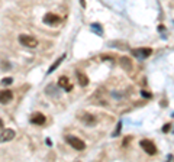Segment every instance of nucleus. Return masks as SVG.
<instances>
[{
    "mask_svg": "<svg viewBox=\"0 0 174 162\" xmlns=\"http://www.w3.org/2000/svg\"><path fill=\"white\" fill-rule=\"evenodd\" d=\"M65 142L73 148V149L75 150H84L86 149V143L81 141L80 137H77V136H73V135H67L65 136Z\"/></svg>",
    "mask_w": 174,
    "mask_h": 162,
    "instance_id": "f257e3e1",
    "label": "nucleus"
},
{
    "mask_svg": "<svg viewBox=\"0 0 174 162\" xmlns=\"http://www.w3.org/2000/svg\"><path fill=\"white\" fill-rule=\"evenodd\" d=\"M19 42L20 45L26 46V48H36L38 46V39H35L31 35H25V33L19 36Z\"/></svg>",
    "mask_w": 174,
    "mask_h": 162,
    "instance_id": "f03ea898",
    "label": "nucleus"
},
{
    "mask_svg": "<svg viewBox=\"0 0 174 162\" xmlns=\"http://www.w3.org/2000/svg\"><path fill=\"white\" fill-rule=\"evenodd\" d=\"M141 148L145 150V154H148V155H155L157 154V146H155V143L152 142V141H148V139H142L139 142Z\"/></svg>",
    "mask_w": 174,
    "mask_h": 162,
    "instance_id": "7ed1b4c3",
    "label": "nucleus"
},
{
    "mask_svg": "<svg viewBox=\"0 0 174 162\" xmlns=\"http://www.w3.org/2000/svg\"><path fill=\"white\" fill-rule=\"evenodd\" d=\"M42 22L48 26H57L61 23V18L58 15H55V13H47V15L44 16Z\"/></svg>",
    "mask_w": 174,
    "mask_h": 162,
    "instance_id": "20e7f679",
    "label": "nucleus"
},
{
    "mask_svg": "<svg viewBox=\"0 0 174 162\" xmlns=\"http://www.w3.org/2000/svg\"><path fill=\"white\" fill-rule=\"evenodd\" d=\"M152 49L151 48H139V49H132V55L139 59H145L148 57H151Z\"/></svg>",
    "mask_w": 174,
    "mask_h": 162,
    "instance_id": "39448f33",
    "label": "nucleus"
},
{
    "mask_svg": "<svg viewBox=\"0 0 174 162\" xmlns=\"http://www.w3.org/2000/svg\"><path fill=\"white\" fill-rule=\"evenodd\" d=\"M29 122L32 124H36V126H42V124L47 122V117H45V114H42V113H39V111H35V113H32V116H31V119H29Z\"/></svg>",
    "mask_w": 174,
    "mask_h": 162,
    "instance_id": "423d86ee",
    "label": "nucleus"
},
{
    "mask_svg": "<svg viewBox=\"0 0 174 162\" xmlns=\"http://www.w3.org/2000/svg\"><path fill=\"white\" fill-rule=\"evenodd\" d=\"M13 100V91L12 90H2L0 91V103L9 104Z\"/></svg>",
    "mask_w": 174,
    "mask_h": 162,
    "instance_id": "0eeeda50",
    "label": "nucleus"
},
{
    "mask_svg": "<svg viewBox=\"0 0 174 162\" xmlns=\"http://www.w3.org/2000/svg\"><path fill=\"white\" fill-rule=\"evenodd\" d=\"M80 119H81V122H83L84 124H87V126H94L96 122H97V120H96V117H94L93 114H90V113H84Z\"/></svg>",
    "mask_w": 174,
    "mask_h": 162,
    "instance_id": "6e6552de",
    "label": "nucleus"
},
{
    "mask_svg": "<svg viewBox=\"0 0 174 162\" xmlns=\"http://www.w3.org/2000/svg\"><path fill=\"white\" fill-rule=\"evenodd\" d=\"M16 136V133H15V130L12 129H6L2 135H0V142H9V141H12L13 137Z\"/></svg>",
    "mask_w": 174,
    "mask_h": 162,
    "instance_id": "1a4fd4ad",
    "label": "nucleus"
},
{
    "mask_svg": "<svg viewBox=\"0 0 174 162\" xmlns=\"http://www.w3.org/2000/svg\"><path fill=\"white\" fill-rule=\"evenodd\" d=\"M58 85H60V87H62V88H65L67 91H71V88H73V87H71V84L68 83V78L65 77V75H61V77L58 78Z\"/></svg>",
    "mask_w": 174,
    "mask_h": 162,
    "instance_id": "9d476101",
    "label": "nucleus"
},
{
    "mask_svg": "<svg viewBox=\"0 0 174 162\" xmlns=\"http://www.w3.org/2000/svg\"><path fill=\"white\" fill-rule=\"evenodd\" d=\"M121 65H122V68H125V71H131V68H132V61H131L129 57H122Z\"/></svg>",
    "mask_w": 174,
    "mask_h": 162,
    "instance_id": "9b49d317",
    "label": "nucleus"
},
{
    "mask_svg": "<svg viewBox=\"0 0 174 162\" xmlns=\"http://www.w3.org/2000/svg\"><path fill=\"white\" fill-rule=\"evenodd\" d=\"M77 78H79V84L81 85V87H86L87 84H89V77H87L84 72H77Z\"/></svg>",
    "mask_w": 174,
    "mask_h": 162,
    "instance_id": "f8f14e48",
    "label": "nucleus"
},
{
    "mask_svg": "<svg viewBox=\"0 0 174 162\" xmlns=\"http://www.w3.org/2000/svg\"><path fill=\"white\" fill-rule=\"evenodd\" d=\"M64 59H65V54H62V55H61L60 58H58V59H57V61H55V62H54L52 65H51V68L48 70V74H51V72H52V71H55V70H57V67H58V65H60L61 62L64 61Z\"/></svg>",
    "mask_w": 174,
    "mask_h": 162,
    "instance_id": "ddd939ff",
    "label": "nucleus"
},
{
    "mask_svg": "<svg viewBox=\"0 0 174 162\" xmlns=\"http://www.w3.org/2000/svg\"><path fill=\"white\" fill-rule=\"evenodd\" d=\"M12 83H13V78H10V77L3 78V80H2V84L3 85H9V84H12Z\"/></svg>",
    "mask_w": 174,
    "mask_h": 162,
    "instance_id": "4468645a",
    "label": "nucleus"
},
{
    "mask_svg": "<svg viewBox=\"0 0 174 162\" xmlns=\"http://www.w3.org/2000/svg\"><path fill=\"white\" fill-rule=\"evenodd\" d=\"M171 126H173L171 123L164 124V127H162V132H166V133H167V132H170V130H171Z\"/></svg>",
    "mask_w": 174,
    "mask_h": 162,
    "instance_id": "2eb2a0df",
    "label": "nucleus"
},
{
    "mask_svg": "<svg viewBox=\"0 0 174 162\" xmlns=\"http://www.w3.org/2000/svg\"><path fill=\"white\" fill-rule=\"evenodd\" d=\"M142 96H145V97H151V94H148V93H145V91H142Z\"/></svg>",
    "mask_w": 174,
    "mask_h": 162,
    "instance_id": "dca6fc26",
    "label": "nucleus"
},
{
    "mask_svg": "<svg viewBox=\"0 0 174 162\" xmlns=\"http://www.w3.org/2000/svg\"><path fill=\"white\" fill-rule=\"evenodd\" d=\"M2 126H3V122H2V120H0V127H2Z\"/></svg>",
    "mask_w": 174,
    "mask_h": 162,
    "instance_id": "f3484780",
    "label": "nucleus"
}]
</instances>
